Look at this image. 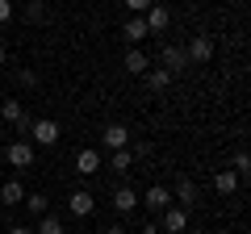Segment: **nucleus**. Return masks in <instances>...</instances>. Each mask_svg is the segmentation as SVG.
Listing matches in <instances>:
<instances>
[{
	"instance_id": "26",
	"label": "nucleus",
	"mask_w": 251,
	"mask_h": 234,
	"mask_svg": "<svg viewBox=\"0 0 251 234\" xmlns=\"http://www.w3.org/2000/svg\"><path fill=\"white\" fill-rule=\"evenodd\" d=\"M13 21V0H0V25H9Z\"/></svg>"
},
{
	"instance_id": "21",
	"label": "nucleus",
	"mask_w": 251,
	"mask_h": 234,
	"mask_svg": "<svg viewBox=\"0 0 251 234\" xmlns=\"http://www.w3.org/2000/svg\"><path fill=\"white\" fill-rule=\"evenodd\" d=\"M172 84V75L163 71V67H151V71H147V88H155V92H163Z\"/></svg>"
},
{
	"instance_id": "3",
	"label": "nucleus",
	"mask_w": 251,
	"mask_h": 234,
	"mask_svg": "<svg viewBox=\"0 0 251 234\" xmlns=\"http://www.w3.org/2000/svg\"><path fill=\"white\" fill-rule=\"evenodd\" d=\"M29 142L34 146H59V121H50V117L29 121Z\"/></svg>"
},
{
	"instance_id": "9",
	"label": "nucleus",
	"mask_w": 251,
	"mask_h": 234,
	"mask_svg": "<svg viewBox=\"0 0 251 234\" xmlns=\"http://www.w3.org/2000/svg\"><path fill=\"white\" fill-rule=\"evenodd\" d=\"M100 167H105V163H100V151H97V146H84V151L75 155V171H80V176H97Z\"/></svg>"
},
{
	"instance_id": "23",
	"label": "nucleus",
	"mask_w": 251,
	"mask_h": 234,
	"mask_svg": "<svg viewBox=\"0 0 251 234\" xmlns=\"http://www.w3.org/2000/svg\"><path fill=\"white\" fill-rule=\"evenodd\" d=\"M25 17L29 21H42L46 17V4H42V0H29V4H25Z\"/></svg>"
},
{
	"instance_id": "18",
	"label": "nucleus",
	"mask_w": 251,
	"mask_h": 234,
	"mask_svg": "<svg viewBox=\"0 0 251 234\" xmlns=\"http://www.w3.org/2000/svg\"><path fill=\"white\" fill-rule=\"evenodd\" d=\"M21 205L29 209V213H50V197H46V192H25V201H21Z\"/></svg>"
},
{
	"instance_id": "14",
	"label": "nucleus",
	"mask_w": 251,
	"mask_h": 234,
	"mask_svg": "<svg viewBox=\"0 0 251 234\" xmlns=\"http://www.w3.org/2000/svg\"><path fill=\"white\" fill-rule=\"evenodd\" d=\"M21 201H25V184H21V180H4V184H0V205H21Z\"/></svg>"
},
{
	"instance_id": "30",
	"label": "nucleus",
	"mask_w": 251,
	"mask_h": 234,
	"mask_svg": "<svg viewBox=\"0 0 251 234\" xmlns=\"http://www.w3.org/2000/svg\"><path fill=\"white\" fill-rule=\"evenodd\" d=\"M105 234H130L126 226H105Z\"/></svg>"
},
{
	"instance_id": "6",
	"label": "nucleus",
	"mask_w": 251,
	"mask_h": 234,
	"mask_svg": "<svg viewBox=\"0 0 251 234\" xmlns=\"http://www.w3.org/2000/svg\"><path fill=\"white\" fill-rule=\"evenodd\" d=\"M100 146H105V151H126V146H130V130H126L122 121L105 126L100 130Z\"/></svg>"
},
{
	"instance_id": "15",
	"label": "nucleus",
	"mask_w": 251,
	"mask_h": 234,
	"mask_svg": "<svg viewBox=\"0 0 251 234\" xmlns=\"http://www.w3.org/2000/svg\"><path fill=\"white\" fill-rule=\"evenodd\" d=\"M147 34H151V29H147V21H143V17H130V21L122 25V38H126L130 46H138V42H143Z\"/></svg>"
},
{
	"instance_id": "28",
	"label": "nucleus",
	"mask_w": 251,
	"mask_h": 234,
	"mask_svg": "<svg viewBox=\"0 0 251 234\" xmlns=\"http://www.w3.org/2000/svg\"><path fill=\"white\" fill-rule=\"evenodd\" d=\"M138 234H163V230H159V222H155V217H151V222H147V226H143V230H138Z\"/></svg>"
},
{
	"instance_id": "4",
	"label": "nucleus",
	"mask_w": 251,
	"mask_h": 234,
	"mask_svg": "<svg viewBox=\"0 0 251 234\" xmlns=\"http://www.w3.org/2000/svg\"><path fill=\"white\" fill-rule=\"evenodd\" d=\"M184 54H188V67L193 63H209V59H214V38L209 34H193V42L184 46Z\"/></svg>"
},
{
	"instance_id": "22",
	"label": "nucleus",
	"mask_w": 251,
	"mask_h": 234,
	"mask_svg": "<svg viewBox=\"0 0 251 234\" xmlns=\"http://www.w3.org/2000/svg\"><path fill=\"white\" fill-rule=\"evenodd\" d=\"M230 171H234V176L243 180V176L251 171V155H247V151H234V159H230Z\"/></svg>"
},
{
	"instance_id": "24",
	"label": "nucleus",
	"mask_w": 251,
	"mask_h": 234,
	"mask_svg": "<svg viewBox=\"0 0 251 234\" xmlns=\"http://www.w3.org/2000/svg\"><path fill=\"white\" fill-rule=\"evenodd\" d=\"M17 84H21V88H34V84H38V71H34V67H21V71H17Z\"/></svg>"
},
{
	"instance_id": "12",
	"label": "nucleus",
	"mask_w": 251,
	"mask_h": 234,
	"mask_svg": "<svg viewBox=\"0 0 251 234\" xmlns=\"http://www.w3.org/2000/svg\"><path fill=\"white\" fill-rule=\"evenodd\" d=\"M143 21H147V29H151V34H163V29L172 25V13L163 9V4H151V9L143 13Z\"/></svg>"
},
{
	"instance_id": "20",
	"label": "nucleus",
	"mask_w": 251,
	"mask_h": 234,
	"mask_svg": "<svg viewBox=\"0 0 251 234\" xmlns=\"http://www.w3.org/2000/svg\"><path fill=\"white\" fill-rule=\"evenodd\" d=\"M34 234H67V226H63L54 213H42V222H38V230H34Z\"/></svg>"
},
{
	"instance_id": "25",
	"label": "nucleus",
	"mask_w": 251,
	"mask_h": 234,
	"mask_svg": "<svg viewBox=\"0 0 251 234\" xmlns=\"http://www.w3.org/2000/svg\"><path fill=\"white\" fill-rule=\"evenodd\" d=\"M126 9L134 13V17H143V13H147V9H151V0H126Z\"/></svg>"
},
{
	"instance_id": "16",
	"label": "nucleus",
	"mask_w": 251,
	"mask_h": 234,
	"mask_svg": "<svg viewBox=\"0 0 251 234\" xmlns=\"http://www.w3.org/2000/svg\"><path fill=\"white\" fill-rule=\"evenodd\" d=\"M130 167H134V155H130V151H113V155H109V171H113V176H122V180H126Z\"/></svg>"
},
{
	"instance_id": "5",
	"label": "nucleus",
	"mask_w": 251,
	"mask_h": 234,
	"mask_svg": "<svg viewBox=\"0 0 251 234\" xmlns=\"http://www.w3.org/2000/svg\"><path fill=\"white\" fill-rule=\"evenodd\" d=\"M159 230H163V234H184V230H188V209L168 205V209L159 213Z\"/></svg>"
},
{
	"instance_id": "27",
	"label": "nucleus",
	"mask_w": 251,
	"mask_h": 234,
	"mask_svg": "<svg viewBox=\"0 0 251 234\" xmlns=\"http://www.w3.org/2000/svg\"><path fill=\"white\" fill-rule=\"evenodd\" d=\"M130 155H134V159H151V142H134V151H130Z\"/></svg>"
},
{
	"instance_id": "8",
	"label": "nucleus",
	"mask_w": 251,
	"mask_h": 234,
	"mask_svg": "<svg viewBox=\"0 0 251 234\" xmlns=\"http://www.w3.org/2000/svg\"><path fill=\"white\" fill-rule=\"evenodd\" d=\"M172 205H180V209H193V205H197V184L188 180V176H184V180H176V188H172Z\"/></svg>"
},
{
	"instance_id": "2",
	"label": "nucleus",
	"mask_w": 251,
	"mask_h": 234,
	"mask_svg": "<svg viewBox=\"0 0 251 234\" xmlns=\"http://www.w3.org/2000/svg\"><path fill=\"white\" fill-rule=\"evenodd\" d=\"M138 205H143V209H147L151 217H159L163 209L172 205V188H163V184H151V188H147L143 197H138Z\"/></svg>"
},
{
	"instance_id": "19",
	"label": "nucleus",
	"mask_w": 251,
	"mask_h": 234,
	"mask_svg": "<svg viewBox=\"0 0 251 234\" xmlns=\"http://www.w3.org/2000/svg\"><path fill=\"white\" fill-rule=\"evenodd\" d=\"M0 117H4V121H13V126H17L21 117H25V105H21V100H0Z\"/></svg>"
},
{
	"instance_id": "31",
	"label": "nucleus",
	"mask_w": 251,
	"mask_h": 234,
	"mask_svg": "<svg viewBox=\"0 0 251 234\" xmlns=\"http://www.w3.org/2000/svg\"><path fill=\"white\" fill-rule=\"evenodd\" d=\"M4 63H9V50H4V46H0V67H4Z\"/></svg>"
},
{
	"instance_id": "13",
	"label": "nucleus",
	"mask_w": 251,
	"mask_h": 234,
	"mask_svg": "<svg viewBox=\"0 0 251 234\" xmlns=\"http://www.w3.org/2000/svg\"><path fill=\"white\" fill-rule=\"evenodd\" d=\"M126 75H147V71H151V59H147V54L143 50H138V46H130V50H126Z\"/></svg>"
},
{
	"instance_id": "11",
	"label": "nucleus",
	"mask_w": 251,
	"mask_h": 234,
	"mask_svg": "<svg viewBox=\"0 0 251 234\" xmlns=\"http://www.w3.org/2000/svg\"><path fill=\"white\" fill-rule=\"evenodd\" d=\"M67 209H72L75 217H92V209H97V201H92L88 188H75L72 197H67Z\"/></svg>"
},
{
	"instance_id": "17",
	"label": "nucleus",
	"mask_w": 251,
	"mask_h": 234,
	"mask_svg": "<svg viewBox=\"0 0 251 234\" xmlns=\"http://www.w3.org/2000/svg\"><path fill=\"white\" fill-rule=\"evenodd\" d=\"M214 188L222 192V197H234V192H239V176H234L230 167H226V171H218V176H214Z\"/></svg>"
},
{
	"instance_id": "1",
	"label": "nucleus",
	"mask_w": 251,
	"mask_h": 234,
	"mask_svg": "<svg viewBox=\"0 0 251 234\" xmlns=\"http://www.w3.org/2000/svg\"><path fill=\"white\" fill-rule=\"evenodd\" d=\"M4 159H9V167H13V171H29V167L38 163V146L29 142V138H17V142H9Z\"/></svg>"
},
{
	"instance_id": "10",
	"label": "nucleus",
	"mask_w": 251,
	"mask_h": 234,
	"mask_svg": "<svg viewBox=\"0 0 251 234\" xmlns=\"http://www.w3.org/2000/svg\"><path fill=\"white\" fill-rule=\"evenodd\" d=\"M113 209H117V213H134V209H138V192L134 188H130V184H117V188H113Z\"/></svg>"
},
{
	"instance_id": "29",
	"label": "nucleus",
	"mask_w": 251,
	"mask_h": 234,
	"mask_svg": "<svg viewBox=\"0 0 251 234\" xmlns=\"http://www.w3.org/2000/svg\"><path fill=\"white\" fill-rule=\"evenodd\" d=\"M4 234H34V226H9Z\"/></svg>"
},
{
	"instance_id": "7",
	"label": "nucleus",
	"mask_w": 251,
	"mask_h": 234,
	"mask_svg": "<svg viewBox=\"0 0 251 234\" xmlns=\"http://www.w3.org/2000/svg\"><path fill=\"white\" fill-rule=\"evenodd\" d=\"M159 67H163L168 75L188 71V54H184V46H163V59H159Z\"/></svg>"
}]
</instances>
